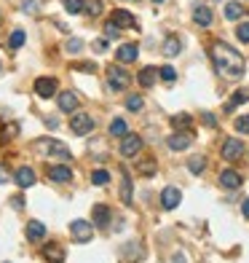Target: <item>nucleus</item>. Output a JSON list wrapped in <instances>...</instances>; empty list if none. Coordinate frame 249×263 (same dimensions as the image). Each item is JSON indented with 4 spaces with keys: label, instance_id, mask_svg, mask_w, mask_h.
Listing matches in <instances>:
<instances>
[{
    "label": "nucleus",
    "instance_id": "1",
    "mask_svg": "<svg viewBox=\"0 0 249 263\" xmlns=\"http://www.w3.org/2000/svg\"><path fill=\"white\" fill-rule=\"evenodd\" d=\"M212 62H215L217 73H220L222 78H228V81H239V78L244 76V70H246L244 57L236 51L233 46L222 43V41L212 43Z\"/></svg>",
    "mask_w": 249,
    "mask_h": 263
},
{
    "label": "nucleus",
    "instance_id": "2",
    "mask_svg": "<svg viewBox=\"0 0 249 263\" xmlns=\"http://www.w3.org/2000/svg\"><path fill=\"white\" fill-rule=\"evenodd\" d=\"M35 151L40 153V156L46 159H56V161H70L73 159V153L67 151L65 142H59V140H51V137H43V140H35Z\"/></svg>",
    "mask_w": 249,
    "mask_h": 263
},
{
    "label": "nucleus",
    "instance_id": "3",
    "mask_svg": "<svg viewBox=\"0 0 249 263\" xmlns=\"http://www.w3.org/2000/svg\"><path fill=\"white\" fill-rule=\"evenodd\" d=\"M129 81H132V78H129V73L121 65H110L108 67V83H110L113 91H123L129 86Z\"/></svg>",
    "mask_w": 249,
    "mask_h": 263
},
{
    "label": "nucleus",
    "instance_id": "4",
    "mask_svg": "<svg viewBox=\"0 0 249 263\" xmlns=\"http://www.w3.org/2000/svg\"><path fill=\"white\" fill-rule=\"evenodd\" d=\"M121 156L123 159H132V156H137V153L142 151V137L139 135H132V132H129V135H123L121 137Z\"/></svg>",
    "mask_w": 249,
    "mask_h": 263
},
{
    "label": "nucleus",
    "instance_id": "5",
    "mask_svg": "<svg viewBox=\"0 0 249 263\" xmlns=\"http://www.w3.org/2000/svg\"><path fill=\"white\" fill-rule=\"evenodd\" d=\"M241 153H244V142L239 137H228L222 142V159L225 161H239Z\"/></svg>",
    "mask_w": 249,
    "mask_h": 263
},
{
    "label": "nucleus",
    "instance_id": "6",
    "mask_svg": "<svg viewBox=\"0 0 249 263\" xmlns=\"http://www.w3.org/2000/svg\"><path fill=\"white\" fill-rule=\"evenodd\" d=\"M70 129H73L78 137L91 135V132H94V118L86 116V113H75V116H73V121H70Z\"/></svg>",
    "mask_w": 249,
    "mask_h": 263
},
{
    "label": "nucleus",
    "instance_id": "7",
    "mask_svg": "<svg viewBox=\"0 0 249 263\" xmlns=\"http://www.w3.org/2000/svg\"><path fill=\"white\" fill-rule=\"evenodd\" d=\"M70 234H73L75 242H91L94 226H91L89 220H73V226H70Z\"/></svg>",
    "mask_w": 249,
    "mask_h": 263
},
{
    "label": "nucleus",
    "instance_id": "8",
    "mask_svg": "<svg viewBox=\"0 0 249 263\" xmlns=\"http://www.w3.org/2000/svg\"><path fill=\"white\" fill-rule=\"evenodd\" d=\"M78 105H80V100H78L75 91H62L59 94V110L62 113H75Z\"/></svg>",
    "mask_w": 249,
    "mask_h": 263
},
{
    "label": "nucleus",
    "instance_id": "9",
    "mask_svg": "<svg viewBox=\"0 0 249 263\" xmlns=\"http://www.w3.org/2000/svg\"><path fill=\"white\" fill-rule=\"evenodd\" d=\"M180 201H182V194L177 188H163L161 191V204H163V210H174V207H180Z\"/></svg>",
    "mask_w": 249,
    "mask_h": 263
},
{
    "label": "nucleus",
    "instance_id": "10",
    "mask_svg": "<svg viewBox=\"0 0 249 263\" xmlns=\"http://www.w3.org/2000/svg\"><path fill=\"white\" fill-rule=\"evenodd\" d=\"M35 91H38V97L49 100L56 94V78H38L35 81Z\"/></svg>",
    "mask_w": 249,
    "mask_h": 263
},
{
    "label": "nucleus",
    "instance_id": "11",
    "mask_svg": "<svg viewBox=\"0 0 249 263\" xmlns=\"http://www.w3.org/2000/svg\"><path fill=\"white\" fill-rule=\"evenodd\" d=\"M110 25H115L118 30H121V27H137V22H134V16L129 14V11L118 8V11H113V14H110Z\"/></svg>",
    "mask_w": 249,
    "mask_h": 263
},
{
    "label": "nucleus",
    "instance_id": "12",
    "mask_svg": "<svg viewBox=\"0 0 249 263\" xmlns=\"http://www.w3.org/2000/svg\"><path fill=\"white\" fill-rule=\"evenodd\" d=\"M191 142H193V135H188V132H177V135H172L169 140H166V145H169L172 151H185V148H191Z\"/></svg>",
    "mask_w": 249,
    "mask_h": 263
},
{
    "label": "nucleus",
    "instance_id": "13",
    "mask_svg": "<svg viewBox=\"0 0 249 263\" xmlns=\"http://www.w3.org/2000/svg\"><path fill=\"white\" fill-rule=\"evenodd\" d=\"M49 177L54 183H70V180H73V170H70L67 164H54L49 170Z\"/></svg>",
    "mask_w": 249,
    "mask_h": 263
},
{
    "label": "nucleus",
    "instance_id": "14",
    "mask_svg": "<svg viewBox=\"0 0 249 263\" xmlns=\"http://www.w3.org/2000/svg\"><path fill=\"white\" fill-rule=\"evenodd\" d=\"M220 185L228 188V191L241 188V175L236 172V170H222V172H220Z\"/></svg>",
    "mask_w": 249,
    "mask_h": 263
},
{
    "label": "nucleus",
    "instance_id": "15",
    "mask_svg": "<svg viewBox=\"0 0 249 263\" xmlns=\"http://www.w3.org/2000/svg\"><path fill=\"white\" fill-rule=\"evenodd\" d=\"M14 180H16V185L19 188H30V185H35V170H30V166H19L16 170V175H14Z\"/></svg>",
    "mask_w": 249,
    "mask_h": 263
},
{
    "label": "nucleus",
    "instance_id": "16",
    "mask_svg": "<svg viewBox=\"0 0 249 263\" xmlns=\"http://www.w3.org/2000/svg\"><path fill=\"white\" fill-rule=\"evenodd\" d=\"M212 19H215V14H212L209 6H196L193 8V22H196L198 27H209Z\"/></svg>",
    "mask_w": 249,
    "mask_h": 263
},
{
    "label": "nucleus",
    "instance_id": "17",
    "mask_svg": "<svg viewBox=\"0 0 249 263\" xmlns=\"http://www.w3.org/2000/svg\"><path fill=\"white\" fill-rule=\"evenodd\" d=\"M43 255H46V260H49V263H62L65 260V250H62V245L49 242V245L43 247Z\"/></svg>",
    "mask_w": 249,
    "mask_h": 263
},
{
    "label": "nucleus",
    "instance_id": "18",
    "mask_svg": "<svg viewBox=\"0 0 249 263\" xmlns=\"http://www.w3.org/2000/svg\"><path fill=\"white\" fill-rule=\"evenodd\" d=\"M137 54H139V49H137V46L134 43H123L121 46V49H118V62H134V59H137Z\"/></svg>",
    "mask_w": 249,
    "mask_h": 263
},
{
    "label": "nucleus",
    "instance_id": "19",
    "mask_svg": "<svg viewBox=\"0 0 249 263\" xmlns=\"http://www.w3.org/2000/svg\"><path fill=\"white\" fill-rule=\"evenodd\" d=\"M43 236H46V226L40 220H30L27 223V239L30 242H40Z\"/></svg>",
    "mask_w": 249,
    "mask_h": 263
},
{
    "label": "nucleus",
    "instance_id": "20",
    "mask_svg": "<svg viewBox=\"0 0 249 263\" xmlns=\"http://www.w3.org/2000/svg\"><path fill=\"white\" fill-rule=\"evenodd\" d=\"M156 76H158V70H156V67H142V70H139V76H137V81H139V86L150 89L153 83H156Z\"/></svg>",
    "mask_w": 249,
    "mask_h": 263
},
{
    "label": "nucleus",
    "instance_id": "21",
    "mask_svg": "<svg viewBox=\"0 0 249 263\" xmlns=\"http://www.w3.org/2000/svg\"><path fill=\"white\" fill-rule=\"evenodd\" d=\"M94 223H97L99 229H105V226L110 223V207H105V204L94 207Z\"/></svg>",
    "mask_w": 249,
    "mask_h": 263
},
{
    "label": "nucleus",
    "instance_id": "22",
    "mask_svg": "<svg viewBox=\"0 0 249 263\" xmlns=\"http://www.w3.org/2000/svg\"><path fill=\"white\" fill-rule=\"evenodd\" d=\"M246 100H249V89H244V91H236L233 97L228 100V105H225V113H233L236 107H239V105H244Z\"/></svg>",
    "mask_w": 249,
    "mask_h": 263
},
{
    "label": "nucleus",
    "instance_id": "23",
    "mask_svg": "<svg viewBox=\"0 0 249 263\" xmlns=\"http://www.w3.org/2000/svg\"><path fill=\"white\" fill-rule=\"evenodd\" d=\"M110 135H113V137H123V135H129V124L123 121V118H113Z\"/></svg>",
    "mask_w": 249,
    "mask_h": 263
},
{
    "label": "nucleus",
    "instance_id": "24",
    "mask_svg": "<svg viewBox=\"0 0 249 263\" xmlns=\"http://www.w3.org/2000/svg\"><path fill=\"white\" fill-rule=\"evenodd\" d=\"M182 51V43L177 41V38H166V43H163V54L166 57H177Z\"/></svg>",
    "mask_w": 249,
    "mask_h": 263
},
{
    "label": "nucleus",
    "instance_id": "25",
    "mask_svg": "<svg viewBox=\"0 0 249 263\" xmlns=\"http://www.w3.org/2000/svg\"><path fill=\"white\" fill-rule=\"evenodd\" d=\"M25 38H27V35H25V30H14V32H11V38H8V49H22V46H25Z\"/></svg>",
    "mask_w": 249,
    "mask_h": 263
},
{
    "label": "nucleus",
    "instance_id": "26",
    "mask_svg": "<svg viewBox=\"0 0 249 263\" xmlns=\"http://www.w3.org/2000/svg\"><path fill=\"white\" fill-rule=\"evenodd\" d=\"M83 8H86V14L91 19H97L102 14V0H83Z\"/></svg>",
    "mask_w": 249,
    "mask_h": 263
},
{
    "label": "nucleus",
    "instance_id": "27",
    "mask_svg": "<svg viewBox=\"0 0 249 263\" xmlns=\"http://www.w3.org/2000/svg\"><path fill=\"white\" fill-rule=\"evenodd\" d=\"M121 199L123 204H132V177L123 172V183H121Z\"/></svg>",
    "mask_w": 249,
    "mask_h": 263
},
{
    "label": "nucleus",
    "instance_id": "28",
    "mask_svg": "<svg viewBox=\"0 0 249 263\" xmlns=\"http://www.w3.org/2000/svg\"><path fill=\"white\" fill-rule=\"evenodd\" d=\"M244 16V8H241V3H228L225 6V19H241Z\"/></svg>",
    "mask_w": 249,
    "mask_h": 263
},
{
    "label": "nucleus",
    "instance_id": "29",
    "mask_svg": "<svg viewBox=\"0 0 249 263\" xmlns=\"http://www.w3.org/2000/svg\"><path fill=\"white\" fill-rule=\"evenodd\" d=\"M206 166V159L204 156H191V161H188V170H191L193 175H201Z\"/></svg>",
    "mask_w": 249,
    "mask_h": 263
},
{
    "label": "nucleus",
    "instance_id": "30",
    "mask_svg": "<svg viewBox=\"0 0 249 263\" xmlns=\"http://www.w3.org/2000/svg\"><path fill=\"white\" fill-rule=\"evenodd\" d=\"M91 183L94 185H108L110 183V172L108 170H94L91 172Z\"/></svg>",
    "mask_w": 249,
    "mask_h": 263
},
{
    "label": "nucleus",
    "instance_id": "31",
    "mask_svg": "<svg viewBox=\"0 0 249 263\" xmlns=\"http://www.w3.org/2000/svg\"><path fill=\"white\" fill-rule=\"evenodd\" d=\"M142 105H145V102H142L139 94H129V97H126V107H129L132 113H139V110H142Z\"/></svg>",
    "mask_w": 249,
    "mask_h": 263
},
{
    "label": "nucleus",
    "instance_id": "32",
    "mask_svg": "<svg viewBox=\"0 0 249 263\" xmlns=\"http://www.w3.org/2000/svg\"><path fill=\"white\" fill-rule=\"evenodd\" d=\"M158 76H161L166 83H172V81H177V70H174L172 65H163V67L158 70Z\"/></svg>",
    "mask_w": 249,
    "mask_h": 263
},
{
    "label": "nucleus",
    "instance_id": "33",
    "mask_svg": "<svg viewBox=\"0 0 249 263\" xmlns=\"http://www.w3.org/2000/svg\"><path fill=\"white\" fill-rule=\"evenodd\" d=\"M172 124H174L177 129H185V126H191V124H193V118L188 116V113H180V116H174V118H172Z\"/></svg>",
    "mask_w": 249,
    "mask_h": 263
},
{
    "label": "nucleus",
    "instance_id": "34",
    "mask_svg": "<svg viewBox=\"0 0 249 263\" xmlns=\"http://www.w3.org/2000/svg\"><path fill=\"white\" fill-rule=\"evenodd\" d=\"M236 132H239V135H249V116H241V118H236Z\"/></svg>",
    "mask_w": 249,
    "mask_h": 263
},
{
    "label": "nucleus",
    "instance_id": "35",
    "mask_svg": "<svg viewBox=\"0 0 249 263\" xmlns=\"http://www.w3.org/2000/svg\"><path fill=\"white\" fill-rule=\"evenodd\" d=\"M65 8H67V14H80L83 0H65Z\"/></svg>",
    "mask_w": 249,
    "mask_h": 263
},
{
    "label": "nucleus",
    "instance_id": "36",
    "mask_svg": "<svg viewBox=\"0 0 249 263\" xmlns=\"http://www.w3.org/2000/svg\"><path fill=\"white\" fill-rule=\"evenodd\" d=\"M236 38H239L241 43H249V22H244V25L236 27Z\"/></svg>",
    "mask_w": 249,
    "mask_h": 263
},
{
    "label": "nucleus",
    "instance_id": "37",
    "mask_svg": "<svg viewBox=\"0 0 249 263\" xmlns=\"http://www.w3.org/2000/svg\"><path fill=\"white\" fill-rule=\"evenodd\" d=\"M80 49H83V43H80L78 38H73V41H67V51H70V54H78Z\"/></svg>",
    "mask_w": 249,
    "mask_h": 263
},
{
    "label": "nucleus",
    "instance_id": "38",
    "mask_svg": "<svg viewBox=\"0 0 249 263\" xmlns=\"http://www.w3.org/2000/svg\"><path fill=\"white\" fill-rule=\"evenodd\" d=\"M139 172L142 175H153V172H156V161H145V164L139 166Z\"/></svg>",
    "mask_w": 249,
    "mask_h": 263
},
{
    "label": "nucleus",
    "instance_id": "39",
    "mask_svg": "<svg viewBox=\"0 0 249 263\" xmlns=\"http://www.w3.org/2000/svg\"><path fill=\"white\" fill-rule=\"evenodd\" d=\"M75 70H80V73H94V70H97V65L86 62V65H75Z\"/></svg>",
    "mask_w": 249,
    "mask_h": 263
},
{
    "label": "nucleus",
    "instance_id": "40",
    "mask_svg": "<svg viewBox=\"0 0 249 263\" xmlns=\"http://www.w3.org/2000/svg\"><path fill=\"white\" fill-rule=\"evenodd\" d=\"M94 51H97V54L108 51V41H94Z\"/></svg>",
    "mask_w": 249,
    "mask_h": 263
},
{
    "label": "nucleus",
    "instance_id": "41",
    "mask_svg": "<svg viewBox=\"0 0 249 263\" xmlns=\"http://www.w3.org/2000/svg\"><path fill=\"white\" fill-rule=\"evenodd\" d=\"M105 32H108L110 38H115V35H118V27H115V25H110V22H108V25H105Z\"/></svg>",
    "mask_w": 249,
    "mask_h": 263
},
{
    "label": "nucleus",
    "instance_id": "42",
    "mask_svg": "<svg viewBox=\"0 0 249 263\" xmlns=\"http://www.w3.org/2000/svg\"><path fill=\"white\" fill-rule=\"evenodd\" d=\"M201 118H204V124H209V126H215V124H217V118L212 116V113H204V116H201Z\"/></svg>",
    "mask_w": 249,
    "mask_h": 263
},
{
    "label": "nucleus",
    "instance_id": "43",
    "mask_svg": "<svg viewBox=\"0 0 249 263\" xmlns=\"http://www.w3.org/2000/svg\"><path fill=\"white\" fill-rule=\"evenodd\" d=\"M35 8H38V3H35V0H27V3H25V11H35Z\"/></svg>",
    "mask_w": 249,
    "mask_h": 263
},
{
    "label": "nucleus",
    "instance_id": "44",
    "mask_svg": "<svg viewBox=\"0 0 249 263\" xmlns=\"http://www.w3.org/2000/svg\"><path fill=\"white\" fill-rule=\"evenodd\" d=\"M241 212H244V218L249 220V199H246V201H244V204H241Z\"/></svg>",
    "mask_w": 249,
    "mask_h": 263
},
{
    "label": "nucleus",
    "instance_id": "45",
    "mask_svg": "<svg viewBox=\"0 0 249 263\" xmlns=\"http://www.w3.org/2000/svg\"><path fill=\"white\" fill-rule=\"evenodd\" d=\"M0 183H8V175H6V166H0Z\"/></svg>",
    "mask_w": 249,
    "mask_h": 263
},
{
    "label": "nucleus",
    "instance_id": "46",
    "mask_svg": "<svg viewBox=\"0 0 249 263\" xmlns=\"http://www.w3.org/2000/svg\"><path fill=\"white\" fill-rule=\"evenodd\" d=\"M153 3H163V0H153Z\"/></svg>",
    "mask_w": 249,
    "mask_h": 263
},
{
    "label": "nucleus",
    "instance_id": "47",
    "mask_svg": "<svg viewBox=\"0 0 249 263\" xmlns=\"http://www.w3.org/2000/svg\"><path fill=\"white\" fill-rule=\"evenodd\" d=\"M0 70H3V65H0Z\"/></svg>",
    "mask_w": 249,
    "mask_h": 263
}]
</instances>
